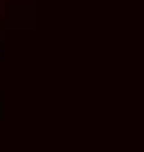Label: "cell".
I'll return each mask as SVG.
<instances>
[{"mask_svg": "<svg viewBox=\"0 0 144 152\" xmlns=\"http://www.w3.org/2000/svg\"><path fill=\"white\" fill-rule=\"evenodd\" d=\"M0 53H4V34H0Z\"/></svg>", "mask_w": 144, "mask_h": 152, "instance_id": "1", "label": "cell"}]
</instances>
